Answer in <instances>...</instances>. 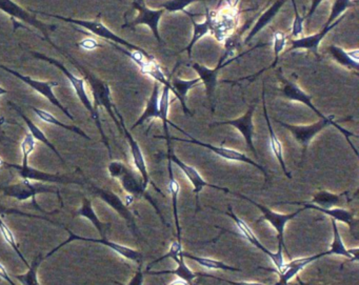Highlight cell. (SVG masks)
Wrapping results in <instances>:
<instances>
[{
  "mask_svg": "<svg viewBox=\"0 0 359 285\" xmlns=\"http://www.w3.org/2000/svg\"><path fill=\"white\" fill-rule=\"evenodd\" d=\"M147 274H172L178 278L187 281L193 285L195 279L198 278V272H193L186 262H184V251L182 242L174 241L170 246L169 251L161 256L158 259L154 260L147 266Z\"/></svg>",
  "mask_w": 359,
  "mask_h": 285,
  "instance_id": "obj_1",
  "label": "cell"
},
{
  "mask_svg": "<svg viewBox=\"0 0 359 285\" xmlns=\"http://www.w3.org/2000/svg\"><path fill=\"white\" fill-rule=\"evenodd\" d=\"M276 123H279L281 127L287 129V131L291 132L296 141H297L302 148V157H304V154H306V150H308L309 146H310L311 141L314 139L315 136L318 135L323 130H325V127H331V125L335 127L336 129L344 136L346 141L352 146L355 154L358 155V152H357L356 148H354V146H353L350 140L351 137H357V135H355V134H353L352 132H348V130L344 129V127H340L334 116H325V118L319 119L317 123L309 125H289V123H283V121L280 120H277Z\"/></svg>",
  "mask_w": 359,
  "mask_h": 285,
  "instance_id": "obj_2",
  "label": "cell"
},
{
  "mask_svg": "<svg viewBox=\"0 0 359 285\" xmlns=\"http://www.w3.org/2000/svg\"><path fill=\"white\" fill-rule=\"evenodd\" d=\"M108 172L111 177L119 180L123 190H125L130 196L133 197V198L146 199V200L154 207L161 221L165 224H168L167 222H165V218H163V214H161V209H159V207H157L156 203H155L154 199L147 192V188L144 186L142 177L137 175L131 167H128L127 165L121 162V161H112V162H110V165H109ZM168 225H169V224H168Z\"/></svg>",
  "mask_w": 359,
  "mask_h": 285,
  "instance_id": "obj_3",
  "label": "cell"
},
{
  "mask_svg": "<svg viewBox=\"0 0 359 285\" xmlns=\"http://www.w3.org/2000/svg\"><path fill=\"white\" fill-rule=\"evenodd\" d=\"M32 13L41 14V15L50 16V18H56V20H62L65 22H69V24L74 25V26L81 27V28L86 29V30L91 32L92 34L95 36L100 37V39H106V41H110V43H115V45L123 46V47L127 48L130 51H136L142 53V55L146 56L149 60H156V58L152 55V54L148 53L146 50L142 48L138 47V46L134 45V43H129V41H125V39L119 37L118 35L115 34L113 31H111L108 27L104 26L100 20V14L94 20H74V18H64V16L54 15V14L46 13V12L34 11L31 10Z\"/></svg>",
  "mask_w": 359,
  "mask_h": 285,
  "instance_id": "obj_4",
  "label": "cell"
},
{
  "mask_svg": "<svg viewBox=\"0 0 359 285\" xmlns=\"http://www.w3.org/2000/svg\"><path fill=\"white\" fill-rule=\"evenodd\" d=\"M32 55L35 56L37 60H45V62H49V64H53L56 68L60 69L65 76L68 78L70 81L71 85L74 89L75 93H76L77 97L81 100V104H83L86 109L89 111L91 114L92 118L95 121L96 125H97L98 131H100V135H102V141H104V146H107L109 151V155L110 158H112V150H111L110 144H109L108 138H107L106 134H104V129H102V120H100V114H98L97 108H95L92 100L90 99L89 95H88L87 91H86V81L83 78H79V77L75 76L73 73H71L62 62L58 60H53V58L48 57V56L43 55V54L34 53L32 52Z\"/></svg>",
  "mask_w": 359,
  "mask_h": 285,
  "instance_id": "obj_5",
  "label": "cell"
},
{
  "mask_svg": "<svg viewBox=\"0 0 359 285\" xmlns=\"http://www.w3.org/2000/svg\"><path fill=\"white\" fill-rule=\"evenodd\" d=\"M229 194L235 195V196L239 197V198L245 199V200L249 201L250 203L258 207V209L262 213V218L256 220V223H259V222L262 221H268L277 232V240H278V249H277V251H278V253H283V249H285V253H287V255L290 257L289 251H287V246H285V226H287V222L291 221L296 216L306 211V209L302 207V209H297V211H294V213L290 214L276 213V211L269 209L266 205L259 204V203L256 202V201L249 198V197L245 196V195L231 192V190L229 192Z\"/></svg>",
  "mask_w": 359,
  "mask_h": 285,
  "instance_id": "obj_6",
  "label": "cell"
},
{
  "mask_svg": "<svg viewBox=\"0 0 359 285\" xmlns=\"http://www.w3.org/2000/svg\"><path fill=\"white\" fill-rule=\"evenodd\" d=\"M174 129L180 131V133L184 134V135L188 136L189 139H184V138H178V137H172L170 136L169 140L170 141H180L184 142V144H196L198 146H203V148H208V150L211 151L214 154L219 156L220 158L226 159V160L229 161H234V162H243L247 163V165H252V167H256V169H259L262 174H264V179H266V182L268 181V172L266 171L262 165H260L259 163L256 162V161L252 160L251 158L247 156V155L243 154V153L239 152V151L233 150V148H224V146H213V144H205V142L199 141V140L195 139V138L192 137V135L187 133L184 130L180 129V127L176 125Z\"/></svg>",
  "mask_w": 359,
  "mask_h": 285,
  "instance_id": "obj_7",
  "label": "cell"
},
{
  "mask_svg": "<svg viewBox=\"0 0 359 285\" xmlns=\"http://www.w3.org/2000/svg\"><path fill=\"white\" fill-rule=\"evenodd\" d=\"M62 228L68 232L69 239H67L66 241L60 243V244L57 245L55 249H52L50 253H48L47 255L45 256V259H47L50 256L55 253L58 249H60L62 247L66 246L69 243L72 242V241L81 240L86 241V242L97 243V244L104 245V246L109 247L111 251H114L117 255L121 256V257L125 258V259L130 260V261L134 262V263L138 264L140 266L142 265L144 256H142V253H140V251H136V249H131V247L129 246H126V245L119 244V243L113 242V241L108 240L107 238L95 239L79 236V235L74 234L72 230H69V228H67L66 225H64V224H62Z\"/></svg>",
  "mask_w": 359,
  "mask_h": 285,
  "instance_id": "obj_8",
  "label": "cell"
},
{
  "mask_svg": "<svg viewBox=\"0 0 359 285\" xmlns=\"http://www.w3.org/2000/svg\"><path fill=\"white\" fill-rule=\"evenodd\" d=\"M0 190L3 194L7 197L16 199L18 201H26L28 199H32L33 205L36 207L39 211H45L41 207L37 204L36 198L37 195L39 194H54L57 193L58 190L56 188H50L48 186H43V184H34L30 180L22 179V182L18 183L9 184V186H0Z\"/></svg>",
  "mask_w": 359,
  "mask_h": 285,
  "instance_id": "obj_9",
  "label": "cell"
},
{
  "mask_svg": "<svg viewBox=\"0 0 359 285\" xmlns=\"http://www.w3.org/2000/svg\"><path fill=\"white\" fill-rule=\"evenodd\" d=\"M115 114H116L117 118H118L119 123H121V131L125 134L126 138H127L128 144H129L130 151H131L132 159H133L134 167L137 169L138 174L142 177L144 186L148 188L149 184L155 188L156 192H158L161 196L165 197L163 190L151 180L150 174H149L148 167H147L146 158H144V153H142V148H140L138 142L134 139L132 134L128 131L127 127H126L125 121H123V116L121 113L117 111L116 106L114 108Z\"/></svg>",
  "mask_w": 359,
  "mask_h": 285,
  "instance_id": "obj_10",
  "label": "cell"
},
{
  "mask_svg": "<svg viewBox=\"0 0 359 285\" xmlns=\"http://www.w3.org/2000/svg\"><path fill=\"white\" fill-rule=\"evenodd\" d=\"M289 204V205H302L304 209H314V211H320L325 215L331 217V219L336 222H342L346 224L350 228L351 235L358 240V220L356 219V211H350V209H342V207H333V209H321L317 205L309 203L308 201H283V202L275 203V205Z\"/></svg>",
  "mask_w": 359,
  "mask_h": 285,
  "instance_id": "obj_11",
  "label": "cell"
},
{
  "mask_svg": "<svg viewBox=\"0 0 359 285\" xmlns=\"http://www.w3.org/2000/svg\"><path fill=\"white\" fill-rule=\"evenodd\" d=\"M167 157L172 163L177 165L180 167V171L184 174L187 179L190 181V183L193 186V192L196 195V209L197 211H199V194L203 192V188H212L214 190H222L224 193L230 192V190L226 188H222V186H214V184L209 183V182L205 181L203 179V176L201 175L198 171L195 169L192 165H187L186 162L182 160V159L178 158L173 152H172L171 146H170V144H168V152Z\"/></svg>",
  "mask_w": 359,
  "mask_h": 285,
  "instance_id": "obj_12",
  "label": "cell"
},
{
  "mask_svg": "<svg viewBox=\"0 0 359 285\" xmlns=\"http://www.w3.org/2000/svg\"><path fill=\"white\" fill-rule=\"evenodd\" d=\"M0 69L6 71V72L10 73L11 75H13L16 78L20 79L22 83H25L26 85H28L29 87L32 88V89L34 90V91H36L37 93L41 94V96L47 98V99L49 100L53 106H57V108L60 109V110H62V112L64 113L66 116H68L71 120H75L72 114H71V113L69 112L64 106H62V102L58 100V98L56 97L55 94H54V88L58 87L60 83H56V81H36V79L31 78L30 76H26V75L20 74V72L11 70V69L7 68V67L3 66V64H0Z\"/></svg>",
  "mask_w": 359,
  "mask_h": 285,
  "instance_id": "obj_13",
  "label": "cell"
},
{
  "mask_svg": "<svg viewBox=\"0 0 359 285\" xmlns=\"http://www.w3.org/2000/svg\"><path fill=\"white\" fill-rule=\"evenodd\" d=\"M6 169H12L18 171V175L22 179L30 180V181H39L43 183H60V184H79L83 186V182L79 179H75L70 176L60 175V174H50L47 172L39 171L34 167L27 165H12L6 163Z\"/></svg>",
  "mask_w": 359,
  "mask_h": 285,
  "instance_id": "obj_14",
  "label": "cell"
},
{
  "mask_svg": "<svg viewBox=\"0 0 359 285\" xmlns=\"http://www.w3.org/2000/svg\"><path fill=\"white\" fill-rule=\"evenodd\" d=\"M90 188H91L92 192H93L96 196L100 197L109 207H112V209L127 222L130 230H132V232H133L136 237L140 236L137 224H136L135 217H134L133 213H132L129 207L121 200L118 195L115 194L112 190L98 188V186H94L93 183H90Z\"/></svg>",
  "mask_w": 359,
  "mask_h": 285,
  "instance_id": "obj_15",
  "label": "cell"
},
{
  "mask_svg": "<svg viewBox=\"0 0 359 285\" xmlns=\"http://www.w3.org/2000/svg\"><path fill=\"white\" fill-rule=\"evenodd\" d=\"M224 215L229 216V217L232 218L234 220L235 224H236L237 228H238L239 232H241V236L248 241V242L251 243L252 245L256 247V249H259L262 253H264V255L268 256L271 260H272L273 264H274L275 270H279L281 267H283V264H285V259H283V253H272V251H269L262 242H260L259 239L256 237V235L254 234L253 230H251L249 225L243 221L241 218H239L236 214L233 211L232 207H229V211L224 213Z\"/></svg>",
  "mask_w": 359,
  "mask_h": 285,
  "instance_id": "obj_16",
  "label": "cell"
},
{
  "mask_svg": "<svg viewBox=\"0 0 359 285\" xmlns=\"http://www.w3.org/2000/svg\"><path fill=\"white\" fill-rule=\"evenodd\" d=\"M329 256V251L317 253V255L309 256V257L296 258V259L290 260L289 262H285L283 267L277 270L275 268L262 267L269 272H275L278 274V282L273 285H290L292 279L298 276L300 272L306 266L310 265L313 262L317 261L320 258Z\"/></svg>",
  "mask_w": 359,
  "mask_h": 285,
  "instance_id": "obj_17",
  "label": "cell"
},
{
  "mask_svg": "<svg viewBox=\"0 0 359 285\" xmlns=\"http://www.w3.org/2000/svg\"><path fill=\"white\" fill-rule=\"evenodd\" d=\"M133 7L138 12V15L136 16L133 22H130V24H126L123 28H135L137 26H147L152 31L156 41L159 43H163L161 34H159V22H161V18L165 14V10L149 9L146 4L140 5V4H137L136 1H134Z\"/></svg>",
  "mask_w": 359,
  "mask_h": 285,
  "instance_id": "obj_18",
  "label": "cell"
},
{
  "mask_svg": "<svg viewBox=\"0 0 359 285\" xmlns=\"http://www.w3.org/2000/svg\"><path fill=\"white\" fill-rule=\"evenodd\" d=\"M256 106L257 104H253L250 106L249 110L245 112V115L239 117V118L232 119V120L220 121V123H214L212 127H219V125H231L235 127L239 133L245 138V144L248 148L258 158L257 151L254 146V114H255Z\"/></svg>",
  "mask_w": 359,
  "mask_h": 285,
  "instance_id": "obj_19",
  "label": "cell"
},
{
  "mask_svg": "<svg viewBox=\"0 0 359 285\" xmlns=\"http://www.w3.org/2000/svg\"><path fill=\"white\" fill-rule=\"evenodd\" d=\"M248 52L241 54L238 56H234V57L229 58L226 62H222V60L218 62V66L215 69H209L203 64H198V62H192L189 64V67L193 69L195 72L198 75V78L201 79V83L205 85V93H207V97L209 98L210 102H212L214 93H215L216 88L218 85V74H219L220 70L224 67L230 64L231 62H235V60L241 58V56L245 55Z\"/></svg>",
  "mask_w": 359,
  "mask_h": 285,
  "instance_id": "obj_20",
  "label": "cell"
},
{
  "mask_svg": "<svg viewBox=\"0 0 359 285\" xmlns=\"http://www.w3.org/2000/svg\"><path fill=\"white\" fill-rule=\"evenodd\" d=\"M77 66H79V64H77ZM79 69H81L83 74H85V78L89 79L90 85H91L92 91H93L96 104H100V106H102L106 109L107 112L112 117L113 120H114V123H116L117 127H118V129L121 131V123H119L118 118H117L116 115H115V106L113 104L112 99H111V91L109 85H107L106 83H104V81H100V79L96 78L94 75L90 74L83 67L79 66Z\"/></svg>",
  "mask_w": 359,
  "mask_h": 285,
  "instance_id": "obj_21",
  "label": "cell"
},
{
  "mask_svg": "<svg viewBox=\"0 0 359 285\" xmlns=\"http://www.w3.org/2000/svg\"><path fill=\"white\" fill-rule=\"evenodd\" d=\"M346 14L344 15L340 16L338 20H336L333 24L330 25V26H323V28L321 29L319 32L314 33V34L308 35V36H302L299 39H292L290 41V45H291V48H290L289 51H297V50H306L308 52H311V53L314 54L315 56L318 57L319 56V47H320L321 41L325 39V37L331 32L333 29H335L342 20L346 18Z\"/></svg>",
  "mask_w": 359,
  "mask_h": 285,
  "instance_id": "obj_22",
  "label": "cell"
},
{
  "mask_svg": "<svg viewBox=\"0 0 359 285\" xmlns=\"http://www.w3.org/2000/svg\"><path fill=\"white\" fill-rule=\"evenodd\" d=\"M0 10L7 13L8 15L11 16V18H15V20H22V22H26V24L39 29V30L45 35V39H43L49 41L51 45H53L51 39H49V35H48L47 26L43 24V22H39V20H36V18H34V16H31L24 8L14 3L13 0H0Z\"/></svg>",
  "mask_w": 359,
  "mask_h": 285,
  "instance_id": "obj_23",
  "label": "cell"
},
{
  "mask_svg": "<svg viewBox=\"0 0 359 285\" xmlns=\"http://www.w3.org/2000/svg\"><path fill=\"white\" fill-rule=\"evenodd\" d=\"M187 15L190 16L191 22H192L193 35L188 47L182 50V51H180V53L187 52L189 55V60H191V55H192V50L194 46L196 45L201 39H203V37L207 36L208 34H211L212 30H213L214 22H215L216 20V11L215 10H209L207 8V9H205V20H203V22H195V15L194 14H191L190 12H188Z\"/></svg>",
  "mask_w": 359,
  "mask_h": 285,
  "instance_id": "obj_24",
  "label": "cell"
},
{
  "mask_svg": "<svg viewBox=\"0 0 359 285\" xmlns=\"http://www.w3.org/2000/svg\"><path fill=\"white\" fill-rule=\"evenodd\" d=\"M279 76H280L281 81H283V90H281V92H283L285 97H287V99L291 100V102H299V104H304L306 108L312 110L319 118H325V115H323V113L313 104L312 97H311L310 95H308L302 88L298 87V85H296L293 81L283 78V75H279Z\"/></svg>",
  "mask_w": 359,
  "mask_h": 285,
  "instance_id": "obj_25",
  "label": "cell"
},
{
  "mask_svg": "<svg viewBox=\"0 0 359 285\" xmlns=\"http://www.w3.org/2000/svg\"><path fill=\"white\" fill-rule=\"evenodd\" d=\"M262 106H264V119H266V125H268L271 151H272L273 155H274L275 158L277 159L279 165H280L281 169H283V172L285 173V175L287 176L289 179H292L291 173L287 171V165H285V158H283V144H281L280 140H279V138L277 137L276 134H275L274 130H273L272 123H271L270 117H269L268 115L266 102V90H264V85L262 87Z\"/></svg>",
  "mask_w": 359,
  "mask_h": 285,
  "instance_id": "obj_26",
  "label": "cell"
},
{
  "mask_svg": "<svg viewBox=\"0 0 359 285\" xmlns=\"http://www.w3.org/2000/svg\"><path fill=\"white\" fill-rule=\"evenodd\" d=\"M357 196V192L354 196L351 197L348 192L341 193V194H334V193L327 192V190H318L315 193L312 200L308 201L309 203L317 205L321 209H333V207H339L342 204L351 202Z\"/></svg>",
  "mask_w": 359,
  "mask_h": 285,
  "instance_id": "obj_27",
  "label": "cell"
},
{
  "mask_svg": "<svg viewBox=\"0 0 359 285\" xmlns=\"http://www.w3.org/2000/svg\"><path fill=\"white\" fill-rule=\"evenodd\" d=\"M169 79L170 83H171L172 93L180 100V104H182V109H184V112L192 116V113H191L188 106H187V96H188L190 90H192L193 88L201 83V79L197 77V78L187 81V79H182L177 76H169Z\"/></svg>",
  "mask_w": 359,
  "mask_h": 285,
  "instance_id": "obj_28",
  "label": "cell"
},
{
  "mask_svg": "<svg viewBox=\"0 0 359 285\" xmlns=\"http://www.w3.org/2000/svg\"><path fill=\"white\" fill-rule=\"evenodd\" d=\"M332 230H333V238H332L331 247H330L329 256L336 255L348 258L350 261H358V247L356 249H346L342 241L341 235L338 230L337 222L331 219Z\"/></svg>",
  "mask_w": 359,
  "mask_h": 285,
  "instance_id": "obj_29",
  "label": "cell"
},
{
  "mask_svg": "<svg viewBox=\"0 0 359 285\" xmlns=\"http://www.w3.org/2000/svg\"><path fill=\"white\" fill-rule=\"evenodd\" d=\"M287 0H276L268 10L264 12L262 15L259 16V20L256 22L255 26L252 29L251 32L248 34V36L245 37V46L249 45L250 41L260 32V31L264 30L266 26L272 22V20L276 18L277 14L280 11L281 8L287 4Z\"/></svg>",
  "mask_w": 359,
  "mask_h": 285,
  "instance_id": "obj_30",
  "label": "cell"
},
{
  "mask_svg": "<svg viewBox=\"0 0 359 285\" xmlns=\"http://www.w3.org/2000/svg\"><path fill=\"white\" fill-rule=\"evenodd\" d=\"M159 97H161V88H159L158 83H154V88H153L152 94H151L148 102H147L146 109H144L142 116L134 123L132 129H136V127H140V125H144L147 121L154 120V119H159V120H161Z\"/></svg>",
  "mask_w": 359,
  "mask_h": 285,
  "instance_id": "obj_31",
  "label": "cell"
},
{
  "mask_svg": "<svg viewBox=\"0 0 359 285\" xmlns=\"http://www.w3.org/2000/svg\"><path fill=\"white\" fill-rule=\"evenodd\" d=\"M329 51L333 60L338 62L340 66L358 73V49L353 50V51H346L344 48L333 45L330 46Z\"/></svg>",
  "mask_w": 359,
  "mask_h": 285,
  "instance_id": "obj_32",
  "label": "cell"
},
{
  "mask_svg": "<svg viewBox=\"0 0 359 285\" xmlns=\"http://www.w3.org/2000/svg\"><path fill=\"white\" fill-rule=\"evenodd\" d=\"M75 216H79V217L86 218V219L89 220L92 224H93L94 228L98 230L100 236L102 238H106L107 232H108L109 228H111V223H104L102 220L98 218L97 214L94 211L93 205H92L91 200L89 198H83V203H81V207L76 211Z\"/></svg>",
  "mask_w": 359,
  "mask_h": 285,
  "instance_id": "obj_33",
  "label": "cell"
},
{
  "mask_svg": "<svg viewBox=\"0 0 359 285\" xmlns=\"http://www.w3.org/2000/svg\"><path fill=\"white\" fill-rule=\"evenodd\" d=\"M170 93H171V83L169 85H163L161 97H159V112H161V120L163 121L165 135L155 137L158 139L167 140V142L170 141L169 125L173 127H176V125L169 120Z\"/></svg>",
  "mask_w": 359,
  "mask_h": 285,
  "instance_id": "obj_34",
  "label": "cell"
},
{
  "mask_svg": "<svg viewBox=\"0 0 359 285\" xmlns=\"http://www.w3.org/2000/svg\"><path fill=\"white\" fill-rule=\"evenodd\" d=\"M9 104L11 106H13L14 110H15L16 112H18V114L22 117V120L26 123L27 127H28L29 131H30V134L33 136V138H34L36 141H41V144L47 146L50 150L53 151L54 154L57 155L58 158H60L62 162H65V160L62 159V155H60V152H58L57 148H56L55 146H54V144H52L49 139H48L46 134L43 133V132L41 131V130L39 129V127H37V125H35V123H33L30 118H29V117H27L26 115H25V113L22 112V109H20V106H16L15 104H12V102H10Z\"/></svg>",
  "mask_w": 359,
  "mask_h": 285,
  "instance_id": "obj_35",
  "label": "cell"
},
{
  "mask_svg": "<svg viewBox=\"0 0 359 285\" xmlns=\"http://www.w3.org/2000/svg\"><path fill=\"white\" fill-rule=\"evenodd\" d=\"M168 169H169V190L171 193L172 207H173V215L175 218L176 236H177V241L182 242V228H180V216H178V196H180V186L174 177L172 162L169 159H168Z\"/></svg>",
  "mask_w": 359,
  "mask_h": 285,
  "instance_id": "obj_36",
  "label": "cell"
},
{
  "mask_svg": "<svg viewBox=\"0 0 359 285\" xmlns=\"http://www.w3.org/2000/svg\"><path fill=\"white\" fill-rule=\"evenodd\" d=\"M184 258H189V259L201 264L203 267L208 268V270H226V272H241V270H239V268L229 265V264L224 263V262L220 261V260L212 259V258L207 257H198V256L191 255L190 253H187V251H184Z\"/></svg>",
  "mask_w": 359,
  "mask_h": 285,
  "instance_id": "obj_37",
  "label": "cell"
},
{
  "mask_svg": "<svg viewBox=\"0 0 359 285\" xmlns=\"http://www.w3.org/2000/svg\"><path fill=\"white\" fill-rule=\"evenodd\" d=\"M33 112L39 116V118L41 120L45 121V123H49V125H55V127H62V129L67 130V131L73 132V133L79 134L81 137L86 138V139L91 140V138L83 131V130L79 129V127H75V125H68L66 123H62V121L58 120L55 116L50 114V113L46 112L43 110H39V109L35 108V106H31Z\"/></svg>",
  "mask_w": 359,
  "mask_h": 285,
  "instance_id": "obj_38",
  "label": "cell"
},
{
  "mask_svg": "<svg viewBox=\"0 0 359 285\" xmlns=\"http://www.w3.org/2000/svg\"><path fill=\"white\" fill-rule=\"evenodd\" d=\"M43 260H45V257L43 253H39L34 258L32 264H30L28 272L22 274H15L14 278L18 279L22 285H41L39 280V268Z\"/></svg>",
  "mask_w": 359,
  "mask_h": 285,
  "instance_id": "obj_39",
  "label": "cell"
},
{
  "mask_svg": "<svg viewBox=\"0 0 359 285\" xmlns=\"http://www.w3.org/2000/svg\"><path fill=\"white\" fill-rule=\"evenodd\" d=\"M357 6H358V0H333L331 12H330L329 18L325 22V26L333 24L340 16L346 14V10L356 8Z\"/></svg>",
  "mask_w": 359,
  "mask_h": 285,
  "instance_id": "obj_40",
  "label": "cell"
},
{
  "mask_svg": "<svg viewBox=\"0 0 359 285\" xmlns=\"http://www.w3.org/2000/svg\"><path fill=\"white\" fill-rule=\"evenodd\" d=\"M287 36L283 31H274L273 33V49H274V62L266 70H270V69L275 68L277 62H278L279 55L285 51V47H287Z\"/></svg>",
  "mask_w": 359,
  "mask_h": 285,
  "instance_id": "obj_41",
  "label": "cell"
},
{
  "mask_svg": "<svg viewBox=\"0 0 359 285\" xmlns=\"http://www.w3.org/2000/svg\"><path fill=\"white\" fill-rule=\"evenodd\" d=\"M205 1H211V0H167L163 5H161V9L165 10V12H171V13H176V12L186 11L189 6L193 5L195 3H205Z\"/></svg>",
  "mask_w": 359,
  "mask_h": 285,
  "instance_id": "obj_42",
  "label": "cell"
},
{
  "mask_svg": "<svg viewBox=\"0 0 359 285\" xmlns=\"http://www.w3.org/2000/svg\"><path fill=\"white\" fill-rule=\"evenodd\" d=\"M35 146H36V140L33 138L30 133L27 134L22 142V162L20 165H22V167L29 165V157L32 154Z\"/></svg>",
  "mask_w": 359,
  "mask_h": 285,
  "instance_id": "obj_43",
  "label": "cell"
},
{
  "mask_svg": "<svg viewBox=\"0 0 359 285\" xmlns=\"http://www.w3.org/2000/svg\"><path fill=\"white\" fill-rule=\"evenodd\" d=\"M291 1L292 5H293L294 13H295L293 26H292L291 37H293V39H296L304 36V18H302V16H300L299 12H298L297 6H296L295 0H291Z\"/></svg>",
  "mask_w": 359,
  "mask_h": 285,
  "instance_id": "obj_44",
  "label": "cell"
},
{
  "mask_svg": "<svg viewBox=\"0 0 359 285\" xmlns=\"http://www.w3.org/2000/svg\"><path fill=\"white\" fill-rule=\"evenodd\" d=\"M144 272L142 270V265L138 268L137 272H135L131 280H130L129 284L128 285H144ZM121 284V283H118ZM123 285V284H121Z\"/></svg>",
  "mask_w": 359,
  "mask_h": 285,
  "instance_id": "obj_45",
  "label": "cell"
},
{
  "mask_svg": "<svg viewBox=\"0 0 359 285\" xmlns=\"http://www.w3.org/2000/svg\"><path fill=\"white\" fill-rule=\"evenodd\" d=\"M79 46L83 48V49L88 50V51H91V50L100 47V43L96 41H93V39H85V41H81Z\"/></svg>",
  "mask_w": 359,
  "mask_h": 285,
  "instance_id": "obj_46",
  "label": "cell"
},
{
  "mask_svg": "<svg viewBox=\"0 0 359 285\" xmlns=\"http://www.w3.org/2000/svg\"><path fill=\"white\" fill-rule=\"evenodd\" d=\"M325 1V0H312V5H311L310 11H309L308 15L304 18V20H311L312 16L314 15L316 10L318 9L319 6L321 5V3Z\"/></svg>",
  "mask_w": 359,
  "mask_h": 285,
  "instance_id": "obj_47",
  "label": "cell"
},
{
  "mask_svg": "<svg viewBox=\"0 0 359 285\" xmlns=\"http://www.w3.org/2000/svg\"><path fill=\"white\" fill-rule=\"evenodd\" d=\"M0 279H3V280L7 281L10 285H18L13 280H12L11 277H10L9 272L6 270L5 266L3 264L0 263Z\"/></svg>",
  "mask_w": 359,
  "mask_h": 285,
  "instance_id": "obj_48",
  "label": "cell"
},
{
  "mask_svg": "<svg viewBox=\"0 0 359 285\" xmlns=\"http://www.w3.org/2000/svg\"><path fill=\"white\" fill-rule=\"evenodd\" d=\"M165 285H190L189 284L187 281L182 280V279H176V280L172 281L171 283H169V284H165Z\"/></svg>",
  "mask_w": 359,
  "mask_h": 285,
  "instance_id": "obj_49",
  "label": "cell"
},
{
  "mask_svg": "<svg viewBox=\"0 0 359 285\" xmlns=\"http://www.w3.org/2000/svg\"><path fill=\"white\" fill-rule=\"evenodd\" d=\"M297 278V284H293V285H318V284H312V283L310 282H304V281L302 280V279L299 278V277H296Z\"/></svg>",
  "mask_w": 359,
  "mask_h": 285,
  "instance_id": "obj_50",
  "label": "cell"
},
{
  "mask_svg": "<svg viewBox=\"0 0 359 285\" xmlns=\"http://www.w3.org/2000/svg\"><path fill=\"white\" fill-rule=\"evenodd\" d=\"M8 91L6 89H4L3 87H0V96L5 95V94H7Z\"/></svg>",
  "mask_w": 359,
  "mask_h": 285,
  "instance_id": "obj_51",
  "label": "cell"
},
{
  "mask_svg": "<svg viewBox=\"0 0 359 285\" xmlns=\"http://www.w3.org/2000/svg\"><path fill=\"white\" fill-rule=\"evenodd\" d=\"M6 161H4L3 159L0 158V167H6Z\"/></svg>",
  "mask_w": 359,
  "mask_h": 285,
  "instance_id": "obj_52",
  "label": "cell"
},
{
  "mask_svg": "<svg viewBox=\"0 0 359 285\" xmlns=\"http://www.w3.org/2000/svg\"><path fill=\"white\" fill-rule=\"evenodd\" d=\"M136 3L140 4V5H144V0H135Z\"/></svg>",
  "mask_w": 359,
  "mask_h": 285,
  "instance_id": "obj_53",
  "label": "cell"
},
{
  "mask_svg": "<svg viewBox=\"0 0 359 285\" xmlns=\"http://www.w3.org/2000/svg\"><path fill=\"white\" fill-rule=\"evenodd\" d=\"M118 1H121V0H118Z\"/></svg>",
  "mask_w": 359,
  "mask_h": 285,
  "instance_id": "obj_54",
  "label": "cell"
},
{
  "mask_svg": "<svg viewBox=\"0 0 359 285\" xmlns=\"http://www.w3.org/2000/svg\"><path fill=\"white\" fill-rule=\"evenodd\" d=\"M0 125H1V123H0Z\"/></svg>",
  "mask_w": 359,
  "mask_h": 285,
  "instance_id": "obj_55",
  "label": "cell"
}]
</instances>
